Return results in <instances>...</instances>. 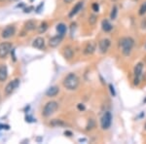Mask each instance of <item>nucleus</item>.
<instances>
[{"mask_svg": "<svg viewBox=\"0 0 146 144\" xmlns=\"http://www.w3.org/2000/svg\"><path fill=\"white\" fill-rule=\"evenodd\" d=\"M117 13H118V8L117 6H113L111 10V14H110V19H115L116 17H117Z\"/></svg>", "mask_w": 146, "mask_h": 144, "instance_id": "21", "label": "nucleus"}, {"mask_svg": "<svg viewBox=\"0 0 146 144\" xmlns=\"http://www.w3.org/2000/svg\"><path fill=\"white\" fill-rule=\"evenodd\" d=\"M77 107H78V109H79L80 111H84V110H85V105L82 104V103H79V104L77 105Z\"/></svg>", "mask_w": 146, "mask_h": 144, "instance_id": "28", "label": "nucleus"}, {"mask_svg": "<svg viewBox=\"0 0 146 144\" xmlns=\"http://www.w3.org/2000/svg\"><path fill=\"white\" fill-rule=\"evenodd\" d=\"M92 8H93V11H94V12H99V4H98V3H94V4H93Z\"/></svg>", "mask_w": 146, "mask_h": 144, "instance_id": "26", "label": "nucleus"}, {"mask_svg": "<svg viewBox=\"0 0 146 144\" xmlns=\"http://www.w3.org/2000/svg\"><path fill=\"white\" fill-rule=\"evenodd\" d=\"M64 58H67V59H71L74 56V51L71 47H65L64 50Z\"/></svg>", "mask_w": 146, "mask_h": 144, "instance_id": "16", "label": "nucleus"}, {"mask_svg": "<svg viewBox=\"0 0 146 144\" xmlns=\"http://www.w3.org/2000/svg\"><path fill=\"white\" fill-rule=\"evenodd\" d=\"M31 10H33V7H28V8H26V9L23 10V12L25 13H30Z\"/></svg>", "mask_w": 146, "mask_h": 144, "instance_id": "30", "label": "nucleus"}, {"mask_svg": "<svg viewBox=\"0 0 146 144\" xmlns=\"http://www.w3.org/2000/svg\"><path fill=\"white\" fill-rule=\"evenodd\" d=\"M110 45H111V41H110L109 39H107V38L101 39V40L99 42V48L100 53L105 54V53L109 50Z\"/></svg>", "mask_w": 146, "mask_h": 144, "instance_id": "8", "label": "nucleus"}, {"mask_svg": "<svg viewBox=\"0 0 146 144\" xmlns=\"http://www.w3.org/2000/svg\"><path fill=\"white\" fill-rule=\"evenodd\" d=\"M2 128H5V130H9V126H7V125H0V130H2Z\"/></svg>", "mask_w": 146, "mask_h": 144, "instance_id": "32", "label": "nucleus"}, {"mask_svg": "<svg viewBox=\"0 0 146 144\" xmlns=\"http://www.w3.org/2000/svg\"><path fill=\"white\" fill-rule=\"evenodd\" d=\"M112 124V115L109 111L103 114V116L100 119V126H101L102 130H108V128L111 127Z\"/></svg>", "mask_w": 146, "mask_h": 144, "instance_id": "5", "label": "nucleus"}, {"mask_svg": "<svg viewBox=\"0 0 146 144\" xmlns=\"http://www.w3.org/2000/svg\"><path fill=\"white\" fill-rule=\"evenodd\" d=\"M64 1L65 2V3H71L73 0H64Z\"/></svg>", "mask_w": 146, "mask_h": 144, "instance_id": "34", "label": "nucleus"}, {"mask_svg": "<svg viewBox=\"0 0 146 144\" xmlns=\"http://www.w3.org/2000/svg\"><path fill=\"white\" fill-rule=\"evenodd\" d=\"M51 125L54 126V127H64V126H65V123H64V122L61 121V120L55 119V120H53V121H52Z\"/></svg>", "mask_w": 146, "mask_h": 144, "instance_id": "20", "label": "nucleus"}, {"mask_svg": "<svg viewBox=\"0 0 146 144\" xmlns=\"http://www.w3.org/2000/svg\"><path fill=\"white\" fill-rule=\"evenodd\" d=\"M8 77V70L5 64L0 65V82H4Z\"/></svg>", "mask_w": 146, "mask_h": 144, "instance_id": "15", "label": "nucleus"}, {"mask_svg": "<svg viewBox=\"0 0 146 144\" xmlns=\"http://www.w3.org/2000/svg\"><path fill=\"white\" fill-rule=\"evenodd\" d=\"M82 8H83V2L82 1H80V2H78V3L72 8V10H71V12L69 13L68 17H69V18H73L76 14L79 13V11H81Z\"/></svg>", "mask_w": 146, "mask_h": 144, "instance_id": "14", "label": "nucleus"}, {"mask_svg": "<svg viewBox=\"0 0 146 144\" xmlns=\"http://www.w3.org/2000/svg\"><path fill=\"white\" fill-rule=\"evenodd\" d=\"M134 45V40L132 37H123L119 41V46L123 54L126 57H129L132 53V50Z\"/></svg>", "mask_w": 146, "mask_h": 144, "instance_id": "2", "label": "nucleus"}, {"mask_svg": "<svg viewBox=\"0 0 146 144\" xmlns=\"http://www.w3.org/2000/svg\"><path fill=\"white\" fill-rule=\"evenodd\" d=\"M95 47H96L95 43H94V42H89V43L86 45L85 49H84V54H93L95 51Z\"/></svg>", "mask_w": 146, "mask_h": 144, "instance_id": "12", "label": "nucleus"}, {"mask_svg": "<svg viewBox=\"0 0 146 144\" xmlns=\"http://www.w3.org/2000/svg\"><path fill=\"white\" fill-rule=\"evenodd\" d=\"M25 28L27 31H31V30H34L36 28V23L34 21H28L26 22V24H25Z\"/></svg>", "mask_w": 146, "mask_h": 144, "instance_id": "19", "label": "nucleus"}, {"mask_svg": "<svg viewBox=\"0 0 146 144\" xmlns=\"http://www.w3.org/2000/svg\"><path fill=\"white\" fill-rule=\"evenodd\" d=\"M67 27L64 23H59L57 26V31L59 33V35L64 36V34L66 33Z\"/></svg>", "mask_w": 146, "mask_h": 144, "instance_id": "18", "label": "nucleus"}, {"mask_svg": "<svg viewBox=\"0 0 146 144\" xmlns=\"http://www.w3.org/2000/svg\"><path fill=\"white\" fill-rule=\"evenodd\" d=\"M142 71H143V63L142 62H138L135 64L134 69H133V74H134V85L138 86L141 81V76H142Z\"/></svg>", "mask_w": 146, "mask_h": 144, "instance_id": "4", "label": "nucleus"}, {"mask_svg": "<svg viewBox=\"0 0 146 144\" xmlns=\"http://www.w3.org/2000/svg\"><path fill=\"white\" fill-rule=\"evenodd\" d=\"M19 86H20L19 79H15V80L11 81V82L8 83V85L5 87V95H6V96L12 95V93L19 88Z\"/></svg>", "mask_w": 146, "mask_h": 144, "instance_id": "6", "label": "nucleus"}, {"mask_svg": "<svg viewBox=\"0 0 146 144\" xmlns=\"http://www.w3.org/2000/svg\"><path fill=\"white\" fill-rule=\"evenodd\" d=\"M57 108H59V103L57 101H49L44 106L42 115L44 116V117H50V116H52L57 111Z\"/></svg>", "mask_w": 146, "mask_h": 144, "instance_id": "3", "label": "nucleus"}, {"mask_svg": "<svg viewBox=\"0 0 146 144\" xmlns=\"http://www.w3.org/2000/svg\"><path fill=\"white\" fill-rule=\"evenodd\" d=\"M109 90H110V92H111V95L113 96H116V92H115V89H114V87H113V85L112 84H110L109 85Z\"/></svg>", "mask_w": 146, "mask_h": 144, "instance_id": "27", "label": "nucleus"}, {"mask_svg": "<svg viewBox=\"0 0 146 144\" xmlns=\"http://www.w3.org/2000/svg\"><path fill=\"white\" fill-rule=\"evenodd\" d=\"M43 6H44V3L42 2V3L40 4V5H39V6L37 7V8H36V12H37V13H39V12H40V9H41V8H42Z\"/></svg>", "mask_w": 146, "mask_h": 144, "instance_id": "31", "label": "nucleus"}, {"mask_svg": "<svg viewBox=\"0 0 146 144\" xmlns=\"http://www.w3.org/2000/svg\"><path fill=\"white\" fill-rule=\"evenodd\" d=\"M64 135H67V136H71V135H72V132L69 131H64Z\"/></svg>", "mask_w": 146, "mask_h": 144, "instance_id": "33", "label": "nucleus"}, {"mask_svg": "<svg viewBox=\"0 0 146 144\" xmlns=\"http://www.w3.org/2000/svg\"><path fill=\"white\" fill-rule=\"evenodd\" d=\"M101 27H102V30L105 32H109L111 31L112 28H113V26L110 23H109V21L107 19H103L101 23Z\"/></svg>", "mask_w": 146, "mask_h": 144, "instance_id": "17", "label": "nucleus"}, {"mask_svg": "<svg viewBox=\"0 0 146 144\" xmlns=\"http://www.w3.org/2000/svg\"><path fill=\"white\" fill-rule=\"evenodd\" d=\"M62 38H64V36L61 35H57V36H54V37H52L50 40H49V45L51 46L52 48H56L57 46L60 44V42L62 41Z\"/></svg>", "mask_w": 146, "mask_h": 144, "instance_id": "10", "label": "nucleus"}, {"mask_svg": "<svg viewBox=\"0 0 146 144\" xmlns=\"http://www.w3.org/2000/svg\"><path fill=\"white\" fill-rule=\"evenodd\" d=\"M32 46L36 49L39 50H43L45 48V40L42 37H37L36 39H34V41L32 43Z\"/></svg>", "mask_w": 146, "mask_h": 144, "instance_id": "11", "label": "nucleus"}, {"mask_svg": "<svg viewBox=\"0 0 146 144\" xmlns=\"http://www.w3.org/2000/svg\"><path fill=\"white\" fill-rule=\"evenodd\" d=\"M15 32H16L15 26H8L7 27H5V28L2 30L1 36H2V38H4V39H8V38H10V37H12V36L15 34Z\"/></svg>", "mask_w": 146, "mask_h": 144, "instance_id": "9", "label": "nucleus"}, {"mask_svg": "<svg viewBox=\"0 0 146 144\" xmlns=\"http://www.w3.org/2000/svg\"><path fill=\"white\" fill-rule=\"evenodd\" d=\"M47 29H48V24H47V23H45L44 22V23H42L41 24H40L38 31H39V33H44Z\"/></svg>", "mask_w": 146, "mask_h": 144, "instance_id": "22", "label": "nucleus"}, {"mask_svg": "<svg viewBox=\"0 0 146 144\" xmlns=\"http://www.w3.org/2000/svg\"><path fill=\"white\" fill-rule=\"evenodd\" d=\"M80 84L79 77L77 76L75 73H69L64 77V86L65 89L68 91H74L76 90Z\"/></svg>", "mask_w": 146, "mask_h": 144, "instance_id": "1", "label": "nucleus"}, {"mask_svg": "<svg viewBox=\"0 0 146 144\" xmlns=\"http://www.w3.org/2000/svg\"><path fill=\"white\" fill-rule=\"evenodd\" d=\"M96 19H98V17L95 16V15H91L89 18V23L90 24H95V22H96Z\"/></svg>", "mask_w": 146, "mask_h": 144, "instance_id": "24", "label": "nucleus"}, {"mask_svg": "<svg viewBox=\"0 0 146 144\" xmlns=\"http://www.w3.org/2000/svg\"><path fill=\"white\" fill-rule=\"evenodd\" d=\"M145 48H146V45H145Z\"/></svg>", "mask_w": 146, "mask_h": 144, "instance_id": "40", "label": "nucleus"}, {"mask_svg": "<svg viewBox=\"0 0 146 144\" xmlns=\"http://www.w3.org/2000/svg\"><path fill=\"white\" fill-rule=\"evenodd\" d=\"M12 50V44L9 42H3L0 43V58H6L8 54Z\"/></svg>", "mask_w": 146, "mask_h": 144, "instance_id": "7", "label": "nucleus"}, {"mask_svg": "<svg viewBox=\"0 0 146 144\" xmlns=\"http://www.w3.org/2000/svg\"><path fill=\"white\" fill-rule=\"evenodd\" d=\"M94 127H95V121H94V120H90L89 124L87 126V130H88V131H89V130H92Z\"/></svg>", "mask_w": 146, "mask_h": 144, "instance_id": "25", "label": "nucleus"}, {"mask_svg": "<svg viewBox=\"0 0 146 144\" xmlns=\"http://www.w3.org/2000/svg\"><path fill=\"white\" fill-rule=\"evenodd\" d=\"M0 100H1V96H0Z\"/></svg>", "mask_w": 146, "mask_h": 144, "instance_id": "38", "label": "nucleus"}, {"mask_svg": "<svg viewBox=\"0 0 146 144\" xmlns=\"http://www.w3.org/2000/svg\"><path fill=\"white\" fill-rule=\"evenodd\" d=\"M145 128H146V125H145Z\"/></svg>", "mask_w": 146, "mask_h": 144, "instance_id": "39", "label": "nucleus"}, {"mask_svg": "<svg viewBox=\"0 0 146 144\" xmlns=\"http://www.w3.org/2000/svg\"><path fill=\"white\" fill-rule=\"evenodd\" d=\"M33 1H34V0H30V2H33Z\"/></svg>", "mask_w": 146, "mask_h": 144, "instance_id": "36", "label": "nucleus"}, {"mask_svg": "<svg viewBox=\"0 0 146 144\" xmlns=\"http://www.w3.org/2000/svg\"><path fill=\"white\" fill-rule=\"evenodd\" d=\"M12 1H17V0H12Z\"/></svg>", "mask_w": 146, "mask_h": 144, "instance_id": "37", "label": "nucleus"}, {"mask_svg": "<svg viewBox=\"0 0 146 144\" xmlns=\"http://www.w3.org/2000/svg\"><path fill=\"white\" fill-rule=\"evenodd\" d=\"M26 122H29V123H30V122L36 121L35 119H33L32 117H30V116H26Z\"/></svg>", "mask_w": 146, "mask_h": 144, "instance_id": "29", "label": "nucleus"}, {"mask_svg": "<svg viewBox=\"0 0 146 144\" xmlns=\"http://www.w3.org/2000/svg\"><path fill=\"white\" fill-rule=\"evenodd\" d=\"M138 13H139V15H141V16H142V15H144V14L146 13V1L142 4V5H141V7H140L139 12H138Z\"/></svg>", "mask_w": 146, "mask_h": 144, "instance_id": "23", "label": "nucleus"}, {"mask_svg": "<svg viewBox=\"0 0 146 144\" xmlns=\"http://www.w3.org/2000/svg\"><path fill=\"white\" fill-rule=\"evenodd\" d=\"M80 142H82V141H86V139H79Z\"/></svg>", "mask_w": 146, "mask_h": 144, "instance_id": "35", "label": "nucleus"}, {"mask_svg": "<svg viewBox=\"0 0 146 144\" xmlns=\"http://www.w3.org/2000/svg\"><path fill=\"white\" fill-rule=\"evenodd\" d=\"M60 92V88L57 86H53V87H50L47 91H46V96H49V97H54L56 96Z\"/></svg>", "mask_w": 146, "mask_h": 144, "instance_id": "13", "label": "nucleus"}]
</instances>
